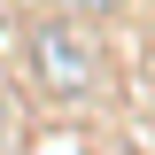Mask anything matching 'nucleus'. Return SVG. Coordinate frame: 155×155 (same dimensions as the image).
Wrapping results in <instances>:
<instances>
[{"label": "nucleus", "mask_w": 155, "mask_h": 155, "mask_svg": "<svg viewBox=\"0 0 155 155\" xmlns=\"http://www.w3.org/2000/svg\"><path fill=\"white\" fill-rule=\"evenodd\" d=\"M31 62L47 70V85H54V93H78V85L93 78V39H78L70 23H47V31L31 39Z\"/></svg>", "instance_id": "obj_1"}, {"label": "nucleus", "mask_w": 155, "mask_h": 155, "mask_svg": "<svg viewBox=\"0 0 155 155\" xmlns=\"http://www.w3.org/2000/svg\"><path fill=\"white\" fill-rule=\"evenodd\" d=\"M70 8H116V0H70Z\"/></svg>", "instance_id": "obj_2"}]
</instances>
